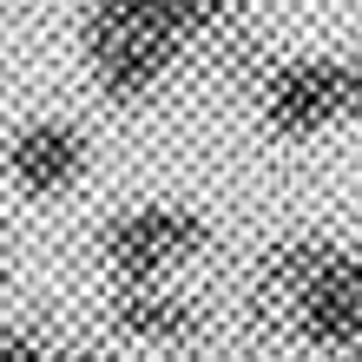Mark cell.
Returning <instances> with one entry per match:
<instances>
[{"mask_svg":"<svg viewBox=\"0 0 362 362\" xmlns=\"http://www.w3.org/2000/svg\"><path fill=\"white\" fill-rule=\"evenodd\" d=\"M59 362H125L119 349H99V343H66L59 349Z\"/></svg>","mask_w":362,"mask_h":362,"instance_id":"ba28073f","label":"cell"},{"mask_svg":"<svg viewBox=\"0 0 362 362\" xmlns=\"http://www.w3.org/2000/svg\"><path fill=\"white\" fill-rule=\"evenodd\" d=\"M343 362H356V356H343Z\"/></svg>","mask_w":362,"mask_h":362,"instance_id":"7c38bea8","label":"cell"},{"mask_svg":"<svg viewBox=\"0 0 362 362\" xmlns=\"http://www.w3.org/2000/svg\"><path fill=\"white\" fill-rule=\"evenodd\" d=\"M211 244H218V224L198 204L139 198L99 224L93 257L105 284H165V276H185L191 264H204Z\"/></svg>","mask_w":362,"mask_h":362,"instance_id":"277c9868","label":"cell"},{"mask_svg":"<svg viewBox=\"0 0 362 362\" xmlns=\"http://www.w3.org/2000/svg\"><path fill=\"white\" fill-rule=\"evenodd\" d=\"M7 276H13V264H7V244H0V296H7Z\"/></svg>","mask_w":362,"mask_h":362,"instance_id":"9c48e42d","label":"cell"},{"mask_svg":"<svg viewBox=\"0 0 362 362\" xmlns=\"http://www.w3.org/2000/svg\"><path fill=\"white\" fill-rule=\"evenodd\" d=\"M0 7H13V0H0Z\"/></svg>","mask_w":362,"mask_h":362,"instance_id":"8fae6325","label":"cell"},{"mask_svg":"<svg viewBox=\"0 0 362 362\" xmlns=\"http://www.w3.org/2000/svg\"><path fill=\"white\" fill-rule=\"evenodd\" d=\"M250 105H257L264 132L276 145H316L343 132L362 105V73L356 53L310 47V53H270L264 73L250 79Z\"/></svg>","mask_w":362,"mask_h":362,"instance_id":"3957f363","label":"cell"},{"mask_svg":"<svg viewBox=\"0 0 362 362\" xmlns=\"http://www.w3.org/2000/svg\"><path fill=\"white\" fill-rule=\"evenodd\" d=\"M165 362H198V356H191V349H178V356H165Z\"/></svg>","mask_w":362,"mask_h":362,"instance_id":"30bf717a","label":"cell"},{"mask_svg":"<svg viewBox=\"0 0 362 362\" xmlns=\"http://www.w3.org/2000/svg\"><path fill=\"white\" fill-rule=\"evenodd\" d=\"M59 336L40 323H20V316H0V362H59Z\"/></svg>","mask_w":362,"mask_h":362,"instance_id":"52a82bcc","label":"cell"},{"mask_svg":"<svg viewBox=\"0 0 362 362\" xmlns=\"http://www.w3.org/2000/svg\"><path fill=\"white\" fill-rule=\"evenodd\" d=\"M0 178L27 204H66L93 178V132L66 112H33L0 139Z\"/></svg>","mask_w":362,"mask_h":362,"instance_id":"5b68a950","label":"cell"},{"mask_svg":"<svg viewBox=\"0 0 362 362\" xmlns=\"http://www.w3.org/2000/svg\"><path fill=\"white\" fill-rule=\"evenodd\" d=\"M99 316H105L112 343H139V349H165V356L204 343V303L178 276H165V284H105Z\"/></svg>","mask_w":362,"mask_h":362,"instance_id":"8992f818","label":"cell"},{"mask_svg":"<svg viewBox=\"0 0 362 362\" xmlns=\"http://www.w3.org/2000/svg\"><path fill=\"white\" fill-rule=\"evenodd\" d=\"M244 323L303 349L316 362H343L362 343V264L336 230H290L244 276Z\"/></svg>","mask_w":362,"mask_h":362,"instance_id":"6da1fadb","label":"cell"},{"mask_svg":"<svg viewBox=\"0 0 362 362\" xmlns=\"http://www.w3.org/2000/svg\"><path fill=\"white\" fill-rule=\"evenodd\" d=\"M244 7L250 0H86L73 13L86 86L119 112L152 105L191 66V47Z\"/></svg>","mask_w":362,"mask_h":362,"instance_id":"7a4b0ae2","label":"cell"}]
</instances>
